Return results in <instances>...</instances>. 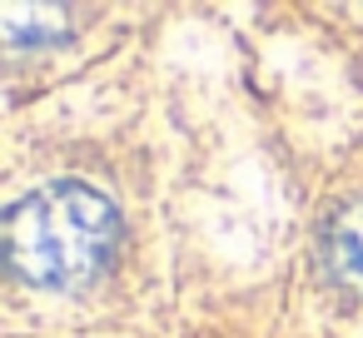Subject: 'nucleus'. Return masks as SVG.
<instances>
[{
	"mask_svg": "<svg viewBox=\"0 0 363 338\" xmlns=\"http://www.w3.org/2000/svg\"><path fill=\"white\" fill-rule=\"evenodd\" d=\"M120 249V209L75 179L30 189L6 214V264L35 288H85Z\"/></svg>",
	"mask_w": 363,
	"mask_h": 338,
	"instance_id": "obj_1",
	"label": "nucleus"
},
{
	"mask_svg": "<svg viewBox=\"0 0 363 338\" xmlns=\"http://www.w3.org/2000/svg\"><path fill=\"white\" fill-rule=\"evenodd\" d=\"M323 254H328V274H333L343 288L363 293V204H348V209L328 224Z\"/></svg>",
	"mask_w": 363,
	"mask_h": 338,
	"instance_id": "obj_2",
	"label": "nucleus"
},
{
	"mask_svg": "<svg viewBox=\"0 0 363 338\" xmlns=\"http://www.w3.org/2000/svg\"><path fill=\"white\" fill-rule=\"evenodd\" d=\"M0 21H6V45H16V50L65 35V11H55V6H6Z\"/></svg>",
	"mask_w": 363,
	"mask_h": 338,
	"instance_id": "obj_3",
	"label": "nucleus"
}]
</instances>
